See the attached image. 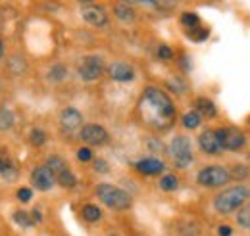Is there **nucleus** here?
Returning a JSON list of instances; mask_svg holds the SVG:
<instances>
[{
    "label": "nucleus",
    "mask_w": 250,
    "mask_h": 236,
    "mask_svg": "<svg viewBox=\"0 0 250 236\" xmlns=\"http://www.w3.org/2000/svg\"><path fill=\"white\" fill-rule=\"evenodd\" d=\"M143 118L154 129H167L175 119V106L171 98L156 87H148L141 100Z\"/></svg>",
    "instance_id": "1"
},
{
    "label": "nucleus",
    "mask_w": 250,
    "mask_h": 236,
    "mask_svg": "<svg viewBox=\"0 0 250 236\" xmlns=\"http://www.w3.org/2000/svg\"><path fill=\"white\" fill-rule=\"evenodd\" d=\"M250 198V188L245 184H237V186H229L225 188L221 194L216 196L214 207L221 215H229L233 211H237L239 207H243Z\"/></svg>",
    "instance_id": "2"
},
{
    "label": "nucleus",
    "mask_w": 250,
    "mask_h": 236,
    "mask_svg": "<svg viewBox=\"0 0 250 236\" xmlns=\"http://www.w3.org/2000/svg\"><path fill=\"white\" fill-rule=\"evenodd\" d=\"M96 196L100 198V202L104 206L112 207V209H118V211H124L131 207V198L129 194L114 186V184H98L96 186Z\"/></svg>",
    "instance_id": "3"
},
{
    "label": "nucleus",
    "mask_w": 250,
    "mask_h": 236,
    "mask_svg": "<svg viewBox=\"0 0 250 236\" xmlns=\"http://www.w3.org/2000/svg\"><path fill=\"white\" fill-rule=\"evenodd\" d=\"M169 154L177 169H187L192 163V144L187 137H175L169 144Z\"/></svg>",
    "instance_id": "4"
},
{
    "label": "nucleus",
    "mask_w": 250,
    "mask_h": 236,
    "mask_svg": "<svg viewBox=\"0 0 250 236\" xmlns=\"http://www.w3.org/2000/svg\"><path fill=\"white\" fill-rule=\"evenodd\" d=\"M198 184L206 186V188H218L223 186L225 182L231 180V173L225 169V167H219V165H210V167H204L200 173H198Z\"/></svg>",
    "instance_id": "5"
},
{
    "label": "nucleus",
    "mask_w": 250,
    "mask_h": 236,
    "mask_svg": "<svg viewBox=\"0 0 250 236\" xmlns=\"http://www.w3.org/2000/svg\"><path fill=\"white\" fill-rule=\"evenodd\" d=\"M219 138V144L223 150H229V152H237L247 144V137L243 131L239 129H233V127H221L216 131Z\"/></svg>",
    "instance_id": "6"
},
{
    "label": "nucleus",
    "mask_w": 250,
    "mask_h": 236,
    "mask_svg": "<svg viewBox=\"0 0 250 236\" xmlns=\"http://www.w3.org/2000/svg\"><path fill=\"white\" fill-rule=\"evenodd\" d=\"M102 69L104 65H102L100 56H87L79 65V77L83 81H96L102 75Z\"/></svg>",
    "instance_id": "7"
},
{
    "label": "nucleus",
    "mask_w": 250,
    "mask_h": 236,
    "mask_svg": "<svg viewBox=\"0 0 250 236\" xmlns=\"http://www.w3.org/2000/svg\"><path fill=\"white\" fill-rule=\"evenodd\" d=\"M79 137H81L83 142L93 144V146H100V144H106L108 142V131L104 127H100V125H94V123L85 125L81 129Z\"/></svg>",
    "instance_id": "8"
},
{
    "label": "nucleus",
    "mask_w": 250,
    "mask_h": 236,
    "mask_svg": "<svg viewBox=\"0 0 250 236\" xmlns=\"http://www.w3.org/2000/svg\"><path fill=\"white\" fill-rule=\"evenodd\" d=\"M81 16L87 23H91L94 27H106L108 25V16L104 12L102 6H96V4H85L81 8Z\"/></svg>",
    "instance_id": "9"
},
{
    "label": "nucleus",
    "mask_w": 250,
    "mask_h": 236,
    "mask_svg": "<svg viewBox=\"0 0 250 236\" xmlns=\"http://www.w3.org/2000/svg\"><path fill=\"white\" fill-rule=\"evenodd\" d=\"M31 182H33V186H35L37 190H42V192H46V190H50V188L54 186V182H56V177H54V173H52V171H50L46 165H41V167L33 169Z\"/></svg>",
    "instance_id": "10"
},
{
    "label": "nucleus",
    "mask_w": 250,
    "mask_h": 236,
    "mask_svg": "<svg viewBox=\"0 0 250 236\" xmlns=\"http://www.w3.org/2000/svg\"><path fill=\"white\" fill-rule=\"evenodd\" d=\"M198 146H200V150H202L204 154H208V156H219V154L223 152L216 131H204V133L198 137Z\"/></svg>",
    "instance_id": "11"
},
{
    "label": "nucleus",
    "mask_w": 250,
    "mask_h": 236,
    "mask_svg": "<svg viewBox=\"0 0 250 236\" xmlns=\"http://www.w3.org/2000/svg\"><path fill=\"white\" fill-rule=\"evenodd\" d=\"M83 123V116L75 110V108H65L60 114V125L65 133H73L75 129H79Z\"/></svg>",
    "instance_id": "12"
},
{
    "label": "nucleus",
    "mask_w": 250,
    "mask_h": 236,
    "mask_svg": "<svg viewBox=\"0 0 250 236\" xmlns=\"http://www.w3.org/2000/svg\"><path fill=\"white\" fill-rule=\"evenodd\" d=\"M108 73H110V77L114 81H122V83L135 79V69L129 63H125V61H114V63H110Z\"/></svg>",
    "instance_id": "13"
},
{
    "label": "nucleus",
    "mask_w": 250,
    "mask_h": 236,
    "mask_svg": "<svg viewBox=\"0 0 250 236\" xmlns=\"http://www.w3.org/2000/svg\"><path fill=\"white\" fill-rule=\"evenodd\" d=\"M164 167H166L164 161H160L156 157H145V159L135 163V169L143 175H158V173L164 171Z\"/></svg>",
    "instance_id": "14"
},
{
    "label": "nucleus",
    "mask_w": 250,
    "mask_h": 236,
    "mask_svg": "<svg viewBox=\"0 0 250 236\" xmlns=\"http://www.w3.org/2000/svg\"><path fill=\"white\" fill-rule=\"evenodd\" d=\"M194 106H196V112H198L202 118L210 119V118H216V114H218L216 104H214L210 98H196Z\"/></svg>",
    "instance_id": "15"
},
{
    "label": "nucleus",
    "mask_w": 250,
    "mask_h": 236,
    "mask_svg": "<svg viewBox=\"0 0 250 236\" xmlns=\"http://www.w3.org/2000/svg\"><path fill=\"white\" fill-rule=\"evenodd\" d=\"M46 167L54 173V177H58V175H62L63 171H67V165H65V161H63L60 156H50L46 159Z\"/></svg>",
    "instance_id": "16"
},
{
    "label": "nucleus",
    "mask_w": 250,
    "mask_h": 236,
    "mask_svg": "<svg viewBox=\"0 0 250 236\" xmlns=\"http://www.w3.org/2000/svg\"><path fill=\"white\" fill-rule=\"evenodd\" d=\"M181 123H183V127H187V129H198L200 123H202V116H200L196 110H192V112H187V114L183 116Z\"/></svg>",
    "instance_id": "17"
},
{
    "label": "nucleus",
    "mask_w": 250,
    "mask_h": 236,
    "mask_svg": "<svg viewBox=\"0 0 250 236\" xmlns=\"http://www.w3.org/2000/svg\"><path fill=\"white\" fill-rule=\"evenodd\" d=\"M114 12H116V16H118L120 20H124V21H133V20H135V12H133L127 4H116V6H114Z\"/></svg>",
    "instance_id": "18"
},
{
    "label": "nucleus",
    "mask_w": 250,
    "mask_h": 236,
    "mask_svg": "<svg viewBox=\"0 0 250 236\" xmlns=\"http://www.w3.org/2000/svg\"><path fill=\"white\" fill-rule=\"evenodd\" d=\"M14 127V114L8 108H0V131H8Z\"/></svg>",
    "instance_id": "19"
},
{
    "label": "nucleus",
    "mask_w": 250,
    "mask_h": 236,
    "mask_svg": "<svg viewBox=\"0 0 250 236\" xmlns=\"http://www.w3.org/2000/svg\"><path fill=\"white\" fill-rule=\"evenodd\" d=\"M177 186H179V178L175 177V175H164V177L160 178V188L166 190V192H171Z\"/></svg>",
    "instance_id": "20"
},
{
    "label": "nucleus",
    "mask_w": 250,
    "mask_h": 236,
    "mask_svg": "<svg viewBox=\"0 0 250 236\" xmlns=\"http://www.w3.org/2000/svg\"><path fill=\"white\" fill-rule=\"evenodd\" d=\"M83 217H85V221L94 223V221H98L102 217V211L96 206H93V204H87V206L83 207Z\"/></svg>",
    "instance_id": "21"
},
{
    "label": "nucleus",
    "mask_w": 250,
    "mask_h": 236,
    "mask_svg": "<svg viewBox=\"0 0 250 236\" xmlns=\"http://www.w3.org/2000/svg\"><path fill=\"white\" fill-rule=\"evenodd\" d=\"M56 182H58L60 186H63V188H71V186H75L77 178H75V175L67 169V171H63L62 175H58V177H56Z\"/></svg>",
    "instance_id": "22"
},
{
    "label": "nucleus",
    "mask_w": 250,
    "mask_h": 236,
    "mask_svg": "<svg viewBox=\"0 0 250 236\" xmlns=\"http://www.w3.org/2000/svg\"><path fill=\"white\" fill-rule=\"evenodd\" d=\"M67 75V67L63 65V63H56V65H52V69H50V75H48V79L50 81H62L63 77Z\"/></svg>",
    "instance_id": "23"
},
{
    "label": "nucleus",
    "mask_w": 250,
    "mask_h": 236,
    "mask_svg": "<svg viewBox=\"0 0 250 236\" xmlns=\"http://www.w3.org/2000/svg\"><path fill=\"white\" fill-rule=\"evenodd\" d=\"M14 221L20 225V227H25V229H29V227H33V217H29V213L27 211H16L14 213Z\"/></svg>",
    "instance_id": "24"
},
{
    "label": "nucleus",
    "mask_w": 250,
    "mask_h": 236,
    "mask_svg": "<svg viewBox=\"0 0 250 236\" xmlns=\"http://www.w3.org/2000/svg\"><path fill=\"white\" fill-rule=\"evenodd\" d=\"M181 23L188 27V29H196L198 27V23H200V20H198V16L194 14V12H185L183 16H181Z\"/></svg>",
    "instance_id": "25"
},
{
    "label": "nucleus",
    "mask_w": 250,
    "mask_h": 236,
    "mask_svg": "<svg viewBox=\"0 0 250 236\" xmlns=\"http://www.w3.org/2000/svg\"><path fill=\"white\" fill-rule=\"evenodd\" d=\"M29 138H31L33 146H42V144L46 142V133H44L42 129H33Z\"/></svg>",
    "instance_id": "26"
},
{
    "label": "nucleus",
    "mask_w": 250,
    "mask_h": 236,
    "mask_svg": "<svg viewBox=\"0 0 250 236\" xmlns=\"http://www.w3.org/2000/svg\"><path fill=\"white\" fill-rule=\"evenodd\" d=\"M237 223H239L241 227H245V229H250V202L243 207L241 213L237 215Z\"/></svg>",
    "instance_id": "27"
},
{
    "label": "nucleus",
    "mask_w": 250,
    "mask_h": 236,
    "mask_svg": "<svg viewBox=\"0 0 250 236\" xmlns=\"http://www.w3.org/2000/svg\"><path fill=\"white\" fill-rule=\"evenodd\" d=\"M167 89L171 90V92H185L187 90V85H185V81H181L179 77H175V79H169L167 81Z\"/></svg>",
    "instance_id": "28"
},
{
    "label": "nucleus",
    "mask_w": 250,
    "mask_h": 236,
    "mask_svg": "<svg viewBox=\"0 0 250 236\" xmlns=\"http://www.w3.org/2000/svg\"><path fill=\"white\" fill-rule=\"evenodd\" d=\"M2 177H4V180H8V182H14V180L18 178V169H16V165L8 163L6 169L2 171Z\"/></svg>",
    "instance_id": "29"
},
{
    "label": "nucleus",
    "mask_w": 250,
    "mask_h": 236,
    "mask_svg": "<svg viewBox=\"0 0 250 236\" xmlns=\"http://www.w3.org/2000/svg\"><path fill=\"white\" fill-rule=\"evenodd\" d=\"M10 67H12V71L18 75V73H21V71L25 69V61L20 58V56H14L12 61H10Z\"/></svg>",
    "instance_id": "30"
},
{
    "label": "nucleus",
    "mask_w": 250,
    "mask_h": 236,
    "mask_svg": "<svg viewBox=\"0 0 250 236\" xmlns=\"http://www.w3.org/2000/svg\"><path fill=\"white\" fill-rule=\"evenodd\" d=\"M158 58L171 59L173 58V50H171L169 46H166V44H160V46H158Z\"/></svg>",
    "instance_id": "31"
},
{
    "label": "nucleus",
    "mask_w": 250,
    "mask_h": 236,
    "mask_svg": "<svg viewBox=\"0 0 250 236\" xmlns=\"http://www.w3.org/2000/svg\"><path fill=\"white\" fill-rule=\"evenodd\" d=\"M77 159H79V161H91V159H93V152H91L89 148H79Z\"/></svg>",
    "instance_id": "32"
},
{
    "label": "nucleus",
    "mask_w": 250,
    "mask_h": 236,
    "mask_svg": "<svg viewBox=\"0 0 250 236\" xmlns=\"http://www.w3.org/2000/svg\"><path fill=\"white\" fill-rule=\"evenodd\" d=\"M31 196H33V192L29 190V188H20V190H18V200H20V202H23V204H25V202H29V200H31Z\"/></svg>",
    "instance_id": "33"
},
{
    "label": "nucleus",
    "mask_w": 250,
    "mask_h": 236,
    "mask_svg": "<svg viewBox=\"0 0 250 236\" xmlns=\"http://www.w3.org/2000/svg\"><path fill=\"white\" fill-rule=\"evenodd\" d=\"M94 169H96L98 173H108V163H106L104 159H96V161H94Z\"/></svg>",
    "instance_id": "34"
},
{
    "label": "nucleus",
    "mask_w": 250,
    "mask_h": 236,
    "mask_svg": "<svg viewBox=\"0 0 250 236\" xmlns=\"http://www.w3.org/2000/svg\"><path fill=\"white\" fill-rule=\"evenodd\" d=\"M218 233H219V236H231V227L229 225H219V229H218Z\"/></svg>",
    "instance_id": "35"
},
{
    "label": "nucleus",
    "mask_w": 250,
    "mask_h": 236,
    "mask_svg": "<svg viewBox=\"0 0 250 236\" xmlns=\"http://www.w3.org/2000/svg\"><path fill=\"white\" fill-rule=\"evenodd\" d=\"M148 144L154 148L152 152H162L164 150V146H162V142H156V140H148Z\"/></svg>",
    "instance_id": "36"
},
{
    "label": "nucleus",
    "mask_w": 250,
    "mask_h": 236,
    "mask_svg": "<svg viewBox=\"0 0 250 236\" xmlns=\"http://www.w3.org/2000/svg\"><path fill=\"white\" fill-rule=\"evenodd\" d=\"M8 163H10V161H8V159H6V157H4L2 154H0V173H2L4 169H6V165H8Z\"/></svg>",
    "instance_id": "37"
},
{
    "label": "nucleus",
    "mask_w": 250,
    "mask_h": 236,
    "mask_svg": "<svg viewBox=\"0 0 250 236\" xmlns=\"http://www.w3.org/2000/svg\"><path fill=\"white\" fill-rule=\"evenodd\" d=\"M33 221H41V219H42V215H41V211H39V209H33Z\"/></svg>",
    "instance_id": "38"
},
{
    "label": "nucleus",
    "mask_w": 250,
    "mask_h": 236,
    "mask_svg": "<svg viewBox=\"0 0 250 236\" xmlns=\"http://www.w3.org/2000/svg\"><path fill=\"white\" fill-rule=\"evenodd\" d=\"M4 56V46H2V40H0V58Z\"/></svg>",
    "instance_id": "39"
}]
</instances>
